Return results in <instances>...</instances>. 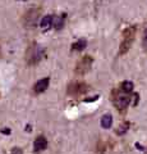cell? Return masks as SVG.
<instances>
[{"instance_id":"6da1fadb","label":"cell","mask_w":147,"mask_h":154,"mask_svg":"<svg viewBox=\"0 0 147 154\" xmlns=\"http://www.w3.org/2000/svg\"><path fill=\"white\" fill-rule=\"evenodd\" d=\"M42 55H44V49L37 45V44H32L28 48L27 51V63L28 64H36L41 60Z\"/></svg>"},{"instance_id":"7a4b0ae2","label":"cell","mask_w":147,"mask_h":154,"mask_svg":"<svg viewBox=\"0 0 147 154\" xmlns=\"http://www.w3.org/2000/svg\"><path fill=\"white\" fill-rule=\"evenodd\" d=\"M134 32H136L134 27H128L127 30L123 32V41L120 44L119 54H124V53H127L128 50H129L132 42H133V40H134Z\"/></svg>"},{"instance_id":"3957f363","label":"cell","mask_w":147,"mask_h":154,"mask_svg":"<svg viewBox=\"0 0 147 154\" xmlns=\"http://www.w3.org/2000/svg\"><path fill=\"white\" fill-rule=\"evenodd\" d=\"M131 102V98L128 94H122V93H118V91H114V95H113V103L114 105L119 109V110H124L128 104Z\"/></svg>"},{"instance_id":"277c9868","label":"cell","mask_w":147,"mask_h":154,"mask_svg":"<svg viewBox=\"0 0 147 154\" xmlns=\"http://www.w3.org/2000/svg\"><path fill=\"white\" fill-rule=\"evenodd\" d=\"M92 57H90V55H84L82 59H81L77 66H75V75H84V73H87V72L90 71V68H91V66H92Z\"/></svg>"},{"instance_id":"5b68a950","label":"cell","mask_w":147,"mask_h":154,"mask_svg":"<svg viewBox=\"0 0 147 154\" xmlns=\"http://www.w3.org/2000/svg\"><path fill=\"white\" fill-rule=\"evenodd\" d=\"M87 90H88V86L84 84V82H79V81H75V82H73V84L69 85V88H68V94H69V95L78 96V95L84 94Z\"/></svg>"},{"instance_id":"8992f818","label":"cell","mask_w":147,"mask_h":154,"mask_svg":"<svg viewBox=\"0 0 147 154\" xmlns=\"http://www.w3.org/2000/svg\"><path fill=\"white\" fill-rule=\"evenodd\" d=\"M49 85H50V79L49 77H45V79H41L35 84L34 90H35L36 94H41L49 88Z\"/></svg>"},{"instance_id":"52a82bcc","label":"cell","mask_w":147,"mask_h":154,"mask_svg":"<svg viewBox=\"0 0 147 154\" xmlns=\"http://www.w3.org/2000/svg\"><path fill=\"white\" fill-rule=\"evenodd\" d=\"M46 146H47V140H46L44 136L36 137V140H35V143H34V149H35V152L44 150V149H46Z\"/></svg>"},{"instance_id":"ba28073f","label":"cell","mask_w":147,"mask_h":154,"mask_svg":"<svg viewBox=\"0 0 147 154\" xmlns=\"http://www.w3.org/2000/svg\"><path fill=\"white\" fill-rule=\"evenodd\" d=\"M87 46V41L86 38H79L77 42H74L72 45V50H75V51H82L84 48Z\"/></svg>"},{"instance_id":"9c48e42d","label":"cell","mask_w":147,"mask_h":154,"mask_svg":"<svg viewBox=\"0 0 147 154\" xmlns=\"http://www.w3.org/2000/svg\"><path fill=\"white\" fill-rule=\"evenodd\" d=\"M133 88H134V85H133V82H131V81H124V82L120 85L122 91L125 94L132 93V91H133Z\"/></svg>"},{"instance_id":"30bf717a","label":"cell","mask_w":147,"mask_h":154,"mask_svg":"<svg viewBox=\"0 0 147 154\" xmlns=\"http://www.w3.org/2000/svg\"><path fill=\"white\" fill-rule=\"evenodd\" d=\"M111 125H113V117H111L110 114H105L101 118V126L104 128H110Z\"/></svg>"},{"instance_id":"8fae6325","label":"cell","mask_w":147,"mask_h":154,"mask_svg":"<svg viewBox=\"0 0 147 154\" xmlns=\"http://www.w3.org/2000/svg\"><path fill=\"white\" fill-rule=\"evenodd\" d=\"M53 19H54V16H45L44 18L41 19L40 22V26L41 27H47V26H51V23H53Z\"/></svg>"},{"instance_id":"7c38bea8","label":"cell","mask_w":147,"mask_h":154,"mask_svg":"<svg viewBox=\"0 0 147 154\" xmlns=\"http://www.w3.org/2000/svg\"><path fill=\"white\" fill-rule=\"evenodd\" d=\"M53 26L56 28V30H60V28L64 26V17H54Z\"/></svg>"},{"instance_id":"4fadbf2b","label":"cell","mask_w":147,"mask_h":154,"mask_svg":"<svg viewBox=\"0 0 147 154\" xmlns=\"http://www.w3.org/2000/svg\"><path fill=\"white\" fill-rule=\"evenodd\" d=\"M128 127H129V123H127V122H125L124 125H120V126H119V130H118V131H116V132H118V134H119V135H122V134H124V132L127 131V128H128Z\"/></svg>"},{"instance_id":"5bb4252c","label":"cell","mask_w":147,"mask_h":154,"mask_svg":"<svg viewBox=\"0 0 147 154\" xmlns=\"http://www.w3.org/2000/svg\"><path fill=\"white\" fill-rule=\"evenodd\" d=\"M142 45H143V48L147 50V28H146V31L143 33V38H142Z\"/></svg>"},{"instance_id":"9a60e30c","label":"cell","mask_w":147,"mask_h":154,"mask_svg":"<svg viewBox=\"0 0 147 154\" xmlns=\"http://www.w3.org/2000/svg\"><path fill=\"white\" fill-rule=\"evenodd\" d=\"M12 154H22V149H19V148H13Z\"/></svg>"},{"instance_id":"2e32d148","label":"cell","mask_w":147,"mask_h":154,"mask_svg":"<svg viewBox=\"0 0 147 154\" xmlns=\"http://www.w3.org/2000/svg\"><path fill=\"white\" fill-rule=\"evenodd\" d=\"M10 128H3L1 130V134H4V135H10Z\"/></svg>"},{"instance_id":"e0dca14e","label":"cell","mask_w":147,"mask_h":154,"mask_svg":"<svg viewBox=\"0 0 147 154\" xmlns=\"http://www.w3.org/2000/svg\"><path fill=\"white\" fill-rule=\"evenodd\" d=\"M136 146L138 148V150H143V148H142V146L140 145V144H136Z\"/></svg>"},{"instance_id":"ac0fdd59","label":"cell","mask_w":147,"mask_h":154,"mask_svg":"<svg viewBox=\"0 0 147 154\" xmlns=\"http://www.w3.org/2000/svg\"><path fill=\"white\" fill-rule=\"evenodd\" d=\"M26 131H27V132H30V131H31V127H30V125H27V127H26Z\"/></svg>"},{"instance_id":"d6986e66","label":"cell","mask_w":147,"mask_h":154,"mask_svg":"<svg viewBox=\"0 0 147 154\" xmlns=\"http://www.w3.org/2000/svg\"><path fill=\"white\" fill-rule=\"evenodd\" d=\"M22 2H25V0H22Z\"/></svg>"}]
</instances>
